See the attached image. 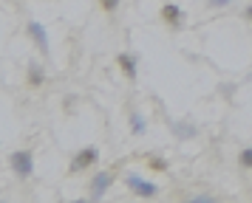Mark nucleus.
Returning a JSON list of instances; mask_svg holds the SVG:
<instances>
[{
    "instance_id": "5",
    "label": "nucleus",
    "mask_w": 252,
    "mask_h": 203,
    "mask_svg": "<svg viewBox=\"0 0 252 203\" xmlns=\"http://www.w3.org/2000/svg\"><path fill=\"white\" fill-rule=\"evenodd\" d=\"M116 62H119V68L125 71V76H127V79H136V74H139V56L133 54V51H125V54H119V56H116Z\"/></svg>"
},
{
    "instance_id": "11",
    "label": "nucleus",
    "mask_w": 252,
    "mask_h": 203,
    "mask_svg": "<svg viewBox=\"0 0 252 203\" xmlns=\"http://www.w3.org/2000/svg\"><path fill=\"white\" fill-rule=\"evenodd\" d=\"M99 6L105 11H114V9H119V0H99Z\"/></svg>"
},
{
    "instance_id": "7",
    "label": "nucleus",
    "mask_w": 252,
    "mask_h": 203,
    "mask_svg": "<svg viewBox=\"0 0 252 203\" xmlns=\"http://www.w3.org/2000/svg\"><path fill=\"white\" fill-rule=\"evenodd\" d=\"M161 20L167 23V25H173V28H179L184 23V11L176 6V3H167L164 9H161Z\"/></svg>"
},
{
    "instance_id": "10",
    "label": "nucleus",
    "mask_w": 252,
    "mask_h": 203,
    "mask_svg": "<svg viewBox=\"0 0 252 203\" xmlns=\"http://www.w3.org/2000/svg\"><path fill=\"white\" fill-rule=\"evenodd\" d=\"M238 164L244 169H252V147H247V150H241L238 152Z\"/></svg>"
},
{
    "instance_id": "1",
    "label": "nucleus",
    "mask_w": 252,
    "mask_h": 203,
    "mask_svg": "<svg viewBox=\"0 0 252 203\" xmlns=\"http://www.w3.org/2000/svg\"><path fill=\"white\" fill-rule=\"evenodd\" d=\"M9 164H12L17 178H29L34 172V152L32 150H14L12 155H9Z\"/></svg>"
},
{
    "instance_id": "2",
    "label": "nucleus",
    "mask_w": 252,
    "mask_h": 203,
    "mask_svg": "<svg viewBox=\"0 0 252 203\" xmlns=\"http://www.w3.org/2000/svg\"><path fill=\"white\" fill-rule=\"evenodd\" d=\"M99 161V150L96 147H82L77 155L71 158V172H82V169H88V167H94Z\"/></svg>"
},
{
    "instance_id": "12",
    "label": "nucleus",
    "mask_w": 252,
    "mask_h": 203,
    "mask_svg": "<svg viewBox=\"0 0 252 203\" xmlns=\"http://www.w3.org/2000/svg\"><path fill=\"white\" fill-rule=\"evenodd\" d=\"M229 3H232V0H210V9H224Z\"/></svg>"
},
{
    "instance_id": "13",
    "label": "nucleus",
    "mask_w": 252,
    "mask_h": 203,
    "mask_svg": "<svg viewBox=\"0 0 252 203\" xmlns=\"http://www.w3.org/2000/svg\"><path fill=\"white\" fill-rule=\"evenodd\" d=\"M176 133L179 135H195V127H179V124H176Z\"/></svg>"
},
{
    "instance_id": "9",
    "label": "nucleus",
    "mask_w": 252,
    "mask_h": 203,
    "mask_svg": "<svg viewBox=\"0 0 252 203\" xmlns=\"http://www.w3.org/2000/svg\"><path fill=\"white\" fill-rule=\"evenodd\" d=\"M130 130H133V135L145 133V119H142L139 113H133V116H130Z\"/></svg>"
},
{
    "instance_id": "8",
    "label": "nucleus",
    "mask_w": 252,
    "mask_h": 203,
    "mask_svg": "<svg viewBox=\"0 0 252 203\" xmlns=\"http://www.w3.org/2000/svg\"><path fill=\"white\" fill-rule=\"evenodd\" d=\"M43 79H46L43 76V68L37 65V62H32V68H29V85L37 88V85H43Z\"/></svg>"
},
{
    "instance_id": "3",
    "label": "nucleus",
    "mask_w": 252,
    "mask_h": 203,
    "mask_svg": "<svg viewBox=\"0 0 252 203\" xmlns=\"http://www.w3.org/2000/svg\"><path fill=\"white\" fill-rule=\"evenodd\" d=\"M114 183V172L111 169H105V172H99V175H94V180H91V201H99L105 192H108V186Z\"/></svg>"
},
{
    "instance_id": "15",
    "label": "nucleus",
    "mask_w": 252,
    "mask_h": 203,
    "mask_svg": "<svg viewBox=\"0 0 252 203\" xmlns=\"http://www.w3.org/2000/svg\"><path fill=\"white\" fill-rule=\"evenodd\" d=\"M244 17H247V20L252 23V3H250V6H247V9H244Z\"/></svg>"
},
{
    "instance_id": "4",
    "label": "nucleus",
    "mask_w": 252,
    "mask_h": 203,
    "mask_svg": "<svg viewBox=\"0 0 252 203\" xmlns=\"http://www.w3.org/2000/svg\"><path fill=\"white\" fill-rule=\"evenodd\" d=\"M127 186L133 189V195H139V198H153L156 195V183H150V180H142L139 175H127Z\"/></svg>"
},
{
    "instance_id": "6",
    "label": "nucleus",
    "mask_w": 252,
    "mask_h": 203,
    "mask_svg": "<svg viewBox=\"0 0 252 203\" xmlns=\"http://www.w3.org/2000/svg\"><path fill=\"white\" fill-rule=\"evenodd\" d=\"M29 34H32L34 45L40 48V54L48 56V34H46V28H43L40 23H29Z\"/></svg>"
},
{
    "instance_id": "14",
    "label": "nucleus",
    "mask_w": 252,
    "mask_h": 203,
    "mask_svg": "<svg viewBox=\"0 0 252 203\" xmlns=\"http://www.w3.org/2000/svg\"><path fill=\"white\" fill-rule=\"evenodd\" d=\"M210 201H216L213 195H195L193 198V203H210Z\"/></svg>"
}]
</instances>
